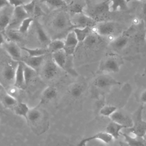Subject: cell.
<instances>
[{
    "mask_svg": "<svg viewBox=\"0 0 146 146\" xmlns=\"http://www.w3.org/2000/svg\"><path fill=\"white\" fill-rule=\"evenodd\" d=\"M124 128V127L113 121H111L107 125L105 131L112 136L114 139H117L121 136L122 130Z\"/></svg>",
    "mask_w": 146,
    "mask_h": 146,
    "instance_id": "cell-18",
    "label": "cell"
},
{
    "mask_svg": "<svg viewBox=\"0 0 146 146\" xmlns=\"http://www.w3.org/2000/svg\"><path fill=\"white\" fill-rule=\"evenodd\" d=\"M14 85L19 89L23 88L26 86L23 74V64L21 61L18 62L17 64Z\"/></svg>",
    "mask_w": 146,
    "mask_h": 146,
    "instance_id": "cell-16",
    "label": "cell"
},
{
    "mask_svg": "<svg viewBox=\"0 0 146 146\" xmlns=\"http://www.w3.org/2000/svg\"><path fill=\"white\" fill-rule=\"evenodd\" d=\"M110 11V0H106L97 4L94 8V13L96 15H102Z\"/></svg>",
    "mask_w": 146,
    "mask_h": 146,
    "instance_id": "cell-26",
    "label": "cell"
},
{
    "mask_svg": "<svg viewBox=\"0 0 146 146\" xmlns=\"http://www.w3.org/2000/svg\"><path fill=\"white\" fill-rule=\"evenodd\" d=\"M5 42H6V40H5V38L4 37L3 33V32L0 31V47L2 46Z\"/></svg>",
    "mask_w": 146,
    "mask_h": 146,
    "instance_id": "cell-45",
    "label": "cell"
},
{
    "mask_svg": "<svg viewBox=\"0 0 146 146\" xmlns=\"http://www.w3.org/2000/svg\"><path fill=\"white\" fill-rule=\"evenodd\" d=\"M140 100L143 103H146V89L141 92L140 96Z\"/></svg>",
    "mask_w": 146,
    "mask_h": 146,
    "instance_id": "cell-43",
    "label": "cell"
},
{
    "mask_svg": "<svg viewBox=\"0 0 146 146\" xmlns=\"http://www.w3.org/2000/svg\"><path fill=\"white\" fill-rule=\"evenodd\" d=\"M3 46L5 51L13 59L17 62L21 61L22 58L21 48L17 45L15 42L12 41H7L6 42Z\"/></svg>",
    "mask_w": 146,
    "mask_h": 146,
    "instance_id": "cell-13",
    "label": "cell"
},
{
    "mask_svg": "<svg viewBox=\"0 0 146 146\" xmlns=\"http://www.w3.org/2000/svg\"><path fill=\"white\" fill-rule=\"evenodd\" d=\"M14 7L8 5L0 11V31L5 32L9 27L13 12Z\"/></svg>",
    "mask_w": 146,
    "mask_h": 146,
    "instance_id": "cell-12",
    "label": "cell"
},
{
    "mask_svg": "<svg viewBox=\"0 0 146 146\" xmlns=\"http://www.w3.org/2000/svg\"><path fill=\"white\" fill-rule=\"evenodd\" d=\"M145 40L146 41V34H145Z\"/></svg>",
    "mask_w": 146,
    "mask_h": 146,
    "instance_id": "cell-51",
    "label": "cell"
},
{
    "mask_svg": "<svg viewBox=\"0 0 146 146\" xmlns=\"http://www.w3.org/2000/svg\"><path fill=\"white\" fill-rule=\"evenodd\" d=\"M8 5H9L8 0H0V11Z\"/></svg>",
    "mask_w": 146,
    "mask_h": 146,
    "instance_id": "cell-44",
    "label": "cell"
},
{
    "mask_svg": "<svg viewBox=\"0 0 146 146\" xmlns=\"http://www.w3.org/2000/svg\"><path fill=\"white\" fill-rule=\"evenodd\" d=\"M64 41V47H72L75 48H76V46H78L79 43L78 38L74 31H73V30L68 32Z\"/></svg>",
    "mask_w": 146,
    "mask_h": 146,
    "instance_id": "cell-29",
    "label": "cell"
},
{
    "mask_svg": "<svg viewBox=\"0 0 146 146\" xmlns=\"http://www.w3.org/2000/svg\"><path fill=\"white\" fill-rule=\"evenodd\" d=\"M19 88L14 85L13 86L10 87L9 88V90L7 91H6V92L7 93H9L10 95H12L13 96L16 98L15 96L17 95L19 93Z\"/></svg>",
    "mask_w": 146,
    "mask_h": 146,
    "instance_id": "cell-39",
    "label": "cell"
},
{
    "mask_svg": "<svg viewBox=\"0 0 146 146\" xmlns=\"http://www.w3.org/2000/svg\"><path fill=\"white\" fill-rule=\"evenodd\" d=\"M58 96V90L54 86H48L42 92L39 105H42L55 99Z\"/></svg>",
    "mask_w": 146,
    "mask_h": 146,
    "instance_id": "cell-17",
    "label": "cell"
},
{
    "mask_svg": "<svg viewBox=\"0 0 146 146\" xmlns=\"http://www.w3.org/2000/svg\"><path fill=\"white\" fill-rule=\"evenodd\" d=\"M21 50H23L27 52V53L28 54V56H39L45 55L47 52H48L47 48H31L26 47H21Z\"/></svg>",
    "mask_w": 146,
    "mask_h": 146,
    "instance_id": "cell-31",
    "label": "cell"
},
{
    "mask_svg": "<svg viewBox=\"0 0 146 146\" xmlns=\"http://www.w3.org/2000/svg\"><path fill=\"white\" fill-rule=\"evenodd\" d=\"M122 63L123 60L120 57L116 55L110 54L103 59L99 70L104 74L116 73L120 71Z\"/></svg>",
    "mask_w": 146,
    "mask_h": 146,
    "instance_id": "cell-2",
    "label": "cell"
},
{
    "mask_svg": "<svg viewBox=\"0 0 146 146\" xmlns=\"http://www.w3.org/2000/svg\"><path fill=\"white\" fill-rule=\"evenodd\" d=\"M127 3L126 0H110V11L127 10L128 9Z\"/></svg>",
    "mask_w": 146,
    "mask_h": 146,
    "instance_id": "cell-24",
    "label": "cell"
},
{
    "mask_svg": "<svg viewBox=\"0 0 146 146\" xmlns=\"http://www.w3.org/2000/svg\"><path fill=\"white\" fill-rule=\"evenodd\" d=\"M13 110L17 115L23 117L26 120L30 110V108L27 104L22 102H18L13 107Z\"/></svg>",
    "mask_w": 146,
    "mask_h": 146,
    "instance_id": "cell-25",
    "label": "cell"
},
{
    "mask_svg": "<svg viewBox=\"0 0 146 146\" xmlns=\"http://www.w3.org/2000/svg\"><path fill=\"white\" fill-rule=\"evenodd\" d=\"M93 28L90 27H83V28H78L75 27L74 28L73 31H74L79 42H84V40L87 38V37L91 34Z\"/></svg>",
    "mask_w": 146,
    "mask_h": 146,
    "instance_id": "cell-23",
    "label": "cell"
},
{
    "mask_svg": "<svg viewBox=\"0 0 146 146\" xmlns=\"http://www.w3.org/2000/svg\"><path fill=\"white\" fill-rule=\"evenodd\" d=\"M26 120L31 131L36 135H42L46 131L49 125L47 113L39 104L30 108Z\"/></svg>",
    "mask_w": 146,
    "mask_h": 146,
    "instance_id": "cell-1",
    "label": "cell"
},
{
    "mask_svg": "<svg viewBox=\"0 0 146 146\" xmlns=\"http://www.w3.org/2000/svg\"><path fill=\"white\" fill-rule=\"evenodd\" d=\"M35 1H39V2H45L46 0H35Z\"/></svg>",
    "mask_w": 146,
    "mask_h": 146,
    "instance_id": "cell-49",
    "label": "cell"
},
{
    "mask_svg": "<svg viewBox=\"0 0 146 146\" xmlns=\"http://www.w3.org/2000/svg\"><path fill=\"white\" fill-rule=\"evenodd\" d=\"M33 14L35 15L36 16H40V15H42L43 14V10H42L40 7L39 6H38V5H36V6H35Z\"/></svg>",
    "mask_w": 146,
    "mask_h": 146,
    "instance_id": "cell-41",
    "label": "cell"
},
{
    "mask_svg": "<svg viewBox=\"0 0 146 146\" xmlns=\"http://www.w3.org/2000/svg\"><path fill=\"white\" fill-rule=\"evenodd\" d=\"M142 137L143 138V139H144V140H145L146 141V132L145 133V134L143 135V136Z\"/></svg>",
    "mask_w": 146,
    "mask_h": 146,
    "instance_id": "cell-48",
    "label": "cell"
},
{
    "mask_svg": "<svg viewBox=\"0 0 146 146\" xmlns=\"http://www.w3.org/2000/svg\"><path fill=\"white\" fill-rule=\"evenodd\" d=\"M28 17L30 16L25 10L22 5L14 7L11 20L7 29H13L14 27L19 26L21 22Z\"/></svg>",
    "mask_w": 146,
    "mask_h": 146,
    "instance_id": "cell-11",
    "label": "cell"
},
{
    "mask_svg": "<svg viewBox=\"0 0 146 146\" xmlns=\"http://www.w3.org/2000/svg\"><path fill=\"white\" fill-rule=\"evenodd\" d=\"M8 2L9 5L14 7L23 5L24 4L22 0H8Z\"/></svg>",
    "mask_w": 146,
    "mask_h": 146,
    "instance_id": "cell-40",
    "label": "cell"
},
{
    "mask_svg": "<svg viewBox=\"0 0 146 146\" xmlns=\"http://www.w3.org/2000/svg\"><path fill=\"white\" fill-rule=\"evenodd\" d=\"M110 118L111 121L124 127L125 128H130L133 125L132 118L125 113L118 110L111 115Z\"/></svg>",
    "mask_w": 146,
    "mask_h": 146,
    "instance_id": "cell-10",
    "label": "cell"
},
{
    "mask_svg": "<svg viewBox=\"0 0 146 146\" xmlns=\"http://www.w3.org/2000/svg\"><path fill=\"white\" fill-rule=\"evenodd\" d=\"M45 2L50 6L55 8L63 7L67 5L64 0H46Z\"/></svg>",
    "mask_w": 146,
    "mask_h": 146,
    "instance_id": "cell-38",
    "label": "cell"
},
{
    "mask_svg": "<svg viewBox=\"0 0 146 146\" xmlns=\"http://www.w3.org/2000/svg\"><path fill=\"white\" fill-rule=\"evenodd\" d=\"M141 13L143 15V19L146 23V2H144L141 7Z\"/></svg>",
    "mask_w": 146,
    "mask_h": 146,
    "instance_id": "cell-42",
    "label": "cell"
},
{
    "mask_svg": "<svg viewBox=\"0 0 146 146\" xmlns=\"http://www.w3.org/2000/svg\"><path fill=\"white\" fill-rule=\"evenodd\" d=\"M128 40L129 39L127 36L125 35H120L111 40V45L115 50H121L127 46Z\"/></svg>",
    "mask_w": 146,
    "mask_h": 146,
    "instance_id": "cell-21",
    "label": "cell"
},
{
    "mask_svg": "<svg viewBox=\"0 0 146 146\" xmlns=\"http://www.w3.org/2000/svg\"><path fill=\"white\" fill-rule=\"evenodd\" d=\"M64 47V41L60 39H55L51 40L47 45V50L48 52L51 53L63 50Z\"/></svg>",
    "mask_w": 146,
    "mask_h": 146,
    "instance_id": "cell-30",
    "label": "cell"
},
{
    "mask_svg": "<svg viewBox=\"0 0 146 146\" xmlns=\"http://www.w3.org/2000/svg\"><path fill=\"white\" fill-rule=\"evenodd\" d=\"M66 2V3L67 4V5H69L73 0H64Z\"/></svg>",
    "mask_w": 146,
    "mask_h": 146,
    "instance_id": "cell-47",
    "label": "cell"
},
{
    "mask_svg": "<svg viewBox=\"0 0 146 146\" xmlns=\"http://www.w3.org/2000/svg\"><path fill=\"white\" fill-rule=\"evenodd\" d=\"M94 28L95 33L99 36H108L114 33L116 25L113 22H102L96 23Z\"/></svg>",
    "mask_w": 146,
    "mask_h": 146,
    "instance_id": "cell-9",
    "label": "cell"
},
{
    "mask_svg": "<svg viewBox=\"0 0 146 146\" xmlns=\"http://www.w3.org/2000/svg\"><path fill=\"white\" fill-rule=\"evenodd\" d=\"M51 58L60 69L65 70L68 61V55H67L64 50L51 53Z\"/></svg>",
    "mask_w": 146,
    "mask_h": 146,
    "instance_id": "cell-15",
    "label": "cell"
},
{
    "mask_svg": "<svg viewBox=\"0 0 146 146\" xmlns=\"http://www.w3.org/2000/svg\"><path fill=\"white\" fill-rule=\"evenodd\" d=\"M143 109V106H140L135 113L132 118L133 127L128 128L129 131L140 137H143L146 132V121H144L142 118Z\"/></svg>",
    "mask_w": 146,
    "mask_h": 146,
    "instance_id": "cell-3",
    "label": "cell"
},
{
    "mask_svg": "<svg viewBox=\"0 0 146 146\" xmlns=\"http://www.w3.org/2000/svg\"><path fill=\"white\" fill-rule=\"evenodd\" d=\"M117 110V108L116 106L111 104H107L103 106L100 108L99 113L100 115L104 117H110L111 115H112Z\"/></svg>",
    "mask_w": 146,
    "mask_h": 146,
    "instance_id": "cell-35",
    "label": "cell"
},
{
    "mask_svg": "<svg viewBox=\"0 0 146 146\" xmlns=\"http://www.w3.org/2000/svg\"><path fill=\"white\" fill-rule=\"evenodd\" d=\"M92 33L90 34L84 41V42H85L86 45L88 47H90V48L94 47L95 46H96L98 44V42L99 41V39L97 37L98 35V34H96V35H94Z\"/></svg>",
    "mask_w": 146,
    "mask_h": 146,
    "instance_id": "cell-36",
    "label": "cell"
},
{
    "mask_svg": "<svg viewBox=\"0 0 146 146\" xmlns=\"http://www.w3.org/2000/svg\"><path fill=\"white\" fill-rule=\"evenodd\" d=\"M85 87L83 84L75 83L72 84L69 89V93L72 98L78 99L80 98L84 93Z\"/></svg>",
    "mask_w": 146,
    "mask_h": 146,
    "instance_id": "cell-22",
    "label": "cell"
},
{
    "mask_svg": "<svg viewBox=\"0 0 146 146\" xmlns=\"http://www.w3.org/2000/svg\"><path fill=\"white\" fill-rule=\"evenodd\" d=\"M17 65L14 67L11 64H7L5 66L2 71V76L3 79L9 83H13L14 82V78L15 74Z\"/></svg>",
    "mask_w": 146,
    "mask_h": 146,
    "instance_id": "cell-20",
    "label": "cell"
},
{
    "mask_svg": "<svg viewBox=\"0 0 146 146\" xmlns=\"http://www.w3.org/2000/svg\"><path fill=\"white\" fill-rule=\"evenodd\" d=\"M22 6H23V7L24 8L25 10L30 16L31 14H34V9H35V7L36 6V1L31 0L30 2H29L26 3H24Z\"/></svg>",
    "mask_w": 146,
    "mask_h": 146,
    "instance_id": "cell-37",
    "label": "cell"
},
{
    "mask_svg": "<svg viewBox=\"0 0 146 146\" xmlns=\"http://www.w3.org/2000/svg\"><path fill=\"white\" fill-rule=\"evenodd\" d=\"M52 25L58 31H63L70 27H74L71 18L64 12H60L54 17L52 21Z\"/></svg>",
    "mask_w": 146,
    "mask_h": 146,
    "instance_id": "cell-5",
    "label": "cell"
},
{
    "mask_svg": "<svg viewBox=\"0 0 146 146\" xmlns=\"http://www.w3.org/2000/svg\"><path fill=\"white\" fill-rule=\"evenodd\" d=\"M6 35L9 39V41H12L14 42H20L22 40L21 34L17 30L14 29H7L6 31Z\"/></svg>",
    "mask_w": 146,
    "mask_h": 146,
    "instance_id": "cell-34",
    "label": "cell"
},
{
    "mask_svg": "<svg viewBox=\"0 0 146 146\" xmlns=\"http://www.w3.org/2000/svg\"><path fill=\"white\" fill-rule=\"evenodd\" d=\"M71 23L74 28H83L90 27L93 28L96 24V21L94 18L83 13L74 14L71 18Z\"/></svg>",
    "mask_w": 146,
    "mask_h": 146,
    "instance_id": "cell-4",
    "label": "cell"
},
{
    "mask_svg": "<svg viewBox=\"0 0 146 146\" xmlns=\"http://www.w3.org/2000/svg\"><path fill=\"white\" fill-rule=\"evenodd\" d=\"M94 85L100 89H106L111 86L119 85L120 83L107 74L98 76L94 80Z\"/></svg>",
    "mask_w": 146,
    "mask_h": 146,
    "instance_id": "cell-7",
    "label": "cell"
},
{
    "mask_svg": "<svg viewBox=\"0 0 146 146\" xmlns=\"http://www.w3.org/2000/svg\"><path fill=\"white\" fill-rule=\"evenodd\" d=\"M115 139L112 136L108 133L106 131L99 132L96 133L88 137L83 139L78 144V146H86L87 143L94 141V140H99L102 142H103L105 144H109L112 143Z\"/></svg>",
    "mask_w": 146,
    "mask_h": 146,
    "instance_id": "cell-8",
    "label": "cell"
},
{
    "mask_svg": "<svg viewBox=\"0 0 146 146\" xmlns=\"http://www.w3.org/2000/svg\"><path fill=\"white\" fill-rule=\"evenodd\" d=\"M1 102L5 107L13 108L18 103L16 98L10 95L7 92H5L2 95Z\"/></svg>",
    "mask_w": 146,
    "mask_h": 146,
    "instance_id": "cell-28",
    "label": "cell"
},
{
    "mask_svg": "<svg viewBox=\"0 0 146 146\" xmlns=\"http://www.w3.org/2000/svg\"><path fill=\"white\" fill-rule=\"evenodd\" d=\"M33 22H34V19L31 17H28L26 18L21 22V23L18 27V31L21 34L26 33L29 31Z\"/></svg>",
    "mask_w": 146,
    "mask_h": 146,
    "instance_id": "cell-33",
    "label": "cell"
},
{
    "mask_svg": "<svg viewBox=\"0 0 146 146\" xmlns=\"http://www.w3.org/2000/svg\"><path fill=\"white\" fill-rule=\"evenodd\" d=\"M60 68L53 61L52 58L44 62L42 64V74L43 77L47 80L54 79L59 73Z\"/></svg>",
    "mask_w": 146,
    "mask_h": 146,
    "instance_id": "cell-6",
    "label": "cell"
},
{
    "mask_svg": "<svg viewBox=\"0 0 146 146\" xmlns=\"http://www.w3.org/2000/svg\"><path fill=\"white\" fill-rule=\"evenodd\" d=\"M35 30L36 33V36L39 41L43 44L48 45L51 42V39L49 38L47 33L44 30L43 26L38 21H35Z\"/></svg>",
    "mask_w": 146,
    "mask_h": 146,
    "instance_id": "cell-19",
    "label": "cell"
},
{
    "mask_svg": "<svg viewBox=\"0 0 146 146\" xmlns=\"http://www.w3.org/2000/svg\"><path fill=\"white\" fill-rule=\"evenodd\" d=\"M126 1H127V2H129L130 0H126ZM139 1H145V0H139Z\"/></svg>",
    "mask_w": 146,
    "mask_h": 146,
    "instance_id": "cell-50",
    "label": "cell"
},
{
    "mask_svg": "<svg viewBox=\"0 0 146 146\" xmlns=\"http://www.w3.org/2000/svg\"><path fill=\"white\" fill-rule=\"evenodd\" d=\"M45 55L39 56H26L22 57L21 62L29 66L35 70L37 71L43 64L44 62Z\"/></svg>",
    "mask_w": 146,
    "mask_h": 146,
    "instance_id": "cell-14",
    "label": "cell"
},
{
    "mask_svg": "<svg viewBox=\"0 0 146 146\" xmlns=\"http://www.w3.org/2000/svg\"><path fill=\"white\" fill-rule=\"evenodd\" d=\"M0 103H1V102H0Z\"/></svg>",
    "mask_w": 146,
    "mask_h": 146,
    "instance_id": "cell-52",
    "label": "cell"
},
{
    "mask_svg": "<svg viewBox=\"0 0 146 146\" xmlns=\"http://www.w3.org/2000/svg\"><path fill=\"white\" fill-rule=\"evenodd\" d=\"M4 90V87L2 86V84L0 83V92H2Z\"/></svg>",
    "mask_w": 146,
    "mask_h": 146,
    "instance_id": "cell-46",
    "label": "cell"
},
{
    "mask_svg": "<svg viewBox=\"0 0 146 146\" xmlns=\"http://www.w3.org/2000/svg\"><path fill=\"white\" fill-rule=\"evenodd\" d=\"M70 11L74 14L83 13L85 9V3L83 1L73 0L70 4Z\"/></svg>",
    "mask_w": 146,
    "mask_h": 146,
    "instance_id": "cell-27",
    "label": "cell"
},
{
    "mask_svg": "<svg viewBox=\"0 0 146 146\" xmlns=\"http://www.w3.org/2000/svg\"><path fill=\"white\" fill-rule=\"evenodd\" d=\"M23 74H24L25 82V85L27 86L34 78L36 73V71L32 68L31 67H29V66L23 63Z\"/></svg>",
    "mask_w": 146,
    "mask_h": 146,
    "instance_id": "cell-32",
    "label": "cell"
}]
</instances>
